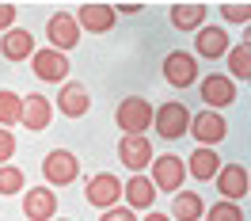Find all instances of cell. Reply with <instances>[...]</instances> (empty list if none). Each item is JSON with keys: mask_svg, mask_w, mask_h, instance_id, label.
<instances>
[{"mask_svg": "<svg viewBox=\"0 0 251 221\" xmlns=\"http://www.w3.org/2000/svg\"><path fill=\"white\" fill-rule=\"evenodd\" d=\"M152 126H156V134L164 141H179V138L190 130V110L183 107L179 99L164 103V107H152Z\"/></svg>", "mask_w": 251, "mask_h": 221, "instance_id": "6da1fadb", "label": "cell"}, {"mask_svg": "<svg viewBox=\"0 0 251 221\" xmlns=\"http://www.w3.org/2000/svg\"><path fill=\"white\" fill-rule=\"evenodd\" d=\"M152 141L145 138V134H122V141H118V160H122L126 168L133 175H145V168L152 164Z\"/></svg>", "mask_w": 251, "mask_h": 221, "instance_id": "7a4b0ae2", "label": "cell"}, {"mask_svg": "<svg viewBox=\"0 0 251 221\" xmlns=\"http://www.w3.org/2000/svg\"><path fill=\"white\" fill-rule=\"evenodd\" d=\"M114 122H118V130H126V134H145L149 122H152V103L141 99V95H129V99L118 103Z\"/></svg>", "mask_w": 251, "mask_h": 221, "instance_id": "3957f363", "label": "cell"}, {"mask_svg": "<svg viewBox=\"0 0 251 221\" xmlns=\"http://www.w3.org/2000/svg\"><path fill=\"white\" fill-rule=\"evenodd\" d=\"M42 175H46V183H53V187H69V183H76V175H80V160L69 149H53L42 160Z\"/></svg>", "mask_w": 251, "mask_h": 221, "instance_id": "277c9868", "label": "cell"}, {"mask_svg": "<svg viewBox=\"0 0 251 221\" xmlns=\"http://www.w3.org/2000/svg\"><path fill=\"white\" fill-rule=\"evenodd\" d=\"M84 198H88V206H95V210H110V206H118V198H122V183H118V175H110V172L92 175V179L84 183Z\"/></svg>", "mask_w": 251, "mask_h": 221, "instance_id": "5b68a950", "label": "cell"}, {"mask_svg": "<svg viewBox=\"0 0 251 221\" xmlns=\"http://www.w3.org/2000/svg\"><path fill=\"white\" fill-rule=\"evenodd\" d=\"M152 187L156 191H183V179H187V164L175 157V153H168V157H152Z\"/></svg>", "mask_w": 251, "mask_h": 221, "instance_id": "8992f818", "label": "cell"}, {"mask_svg": "<svg viewBox=\"0 0 251 221\" xmlns=\"http://www.w3.org/2000/svg\"><path fill=\"white\" fill-rule=\"evenodd\" d=\"M187 134H194V138H198V145L213 149L217 141H225L228 122L221 118L217 110H198V114H190V130H187Z\"/></svg>", "mask_w": 251, "mask_h": 221, "instance_id": "52a82bcc", "label": "cell"}, {"mask_svg": "<svg viewBox=\"0 0 251 221\" xmlns=\"http://www.w3.org/2000/svg\"><path fill=\"white\" fill-rule=\"evenodd\" d=\"M57 110H61L65 118H84V114L92 110V92H88V84L65 80L61 92H57Z\"/></svg>", "mask_w": 251, "mask_h": 221, "instance_id": "ba28073f", "label": "cell"}, {"mask_svg": "<svg viewBox=\"0 0 251 221\" xmlns=\"http://www.w3.org/2000/svg\"><path fill=\"white\" fill-rule=\"evenodd\" d=\"M73 19H76L80 31H88V34H107L110 27H114L118 12H114V4H80Z\"/></svg>", "mask_w": 251, "mask_h": 221, "instance_id": "9c48e42d", "label": "cell"}, {"mask_svg": "<svg viewBox=\"0 0 251 221\" xmlns=\"http://www.w3.org/2000/svg\"><path fill=\"white\" fill-rule=\"evenodd\" d=\"M31 69L38 80H46V84H57V80H69V57H65L61 50H34L31 57Z\"/></svg>", "mask_w": 251, "mask_h": 221, "instance_id": "30bf717a", "label": "cell"}, {"mask_svg": "<svg viewBox=\"0 0 251 221\" xmlns=\"http://www.w3.org/2000/svg\"><path fill=\"white\" fill-rule=\"evenodd\" d=\"M23 218L27 221H53L57 218V194L50 187H27L23 191Z\"/></svg>", "mask_w": 251, "mask_h": 221, "instance_id": "8fae6325", "label": "cell"}, {"mask_svg": "<svg viewBox=\"0 0 251 221\" xmlns=\"http://www.w3.org/2000/svg\"><path fill=\"white\" fill-rule=\"evenodd\" d=\"M164 80L172 84V88H190L194 80H198V61L183 54V50H172L168 57H164Z\"/></svg>", "mask_w": 251, "mask_h": 221, "instance_id": "7c38bea8", "label": "cell"}, {"mask_svg": "<svg viewBox=\"0 0 251 221\" xmlns=\"http://www.w3.org/2000/svg\"><path fill=\"white\" fill-rule=\"evenodd\" d=\"M46 38H50V50H73L80 42V27H76V19L69 16V12H57V16H50L46 19Z\"/></svg>", "mask_w": 251, "mask_h": 221, "instance_id": "4fadbf2b", "label": "cell"}, {"mask_svg": "<svg viewBox=\"0 0 251 221\" xmlns=\"http://www.w3.org/2000/svg\"><path fill=\"white\" fill-rule=\"evenodd\" d=\"M202 99H205V110H217V107H228L236 99V84L232 77H225V73H209L202 80Z\"/></svg>", "mask_w": 251, "mask_h": 221, "instance_id": "5bb4252c", "label": "cell"}, {"mask_svg": "<svg viewBox=\"0 0 251 221\" xmlns=\"http://www.w3.org/2000/svg\"><path fill=\"white\" fill-rule=\"evenodd\" d=\"M213 179H217V191L228 202H240V198L248 194V168H244V164H221Z\"/></svg>", "mask_w": 251, "mask_h": 221, "instance_id": "9a60e30c", "label": "cell"}, {"mask_svg": "<svg viewBox=\"0 0 251 221\" xmlns=\"http://www.w3.org/2000/svg\"><path fill=\"white\" fill-rule=\"evenodd\" d=\"M50 118H53V103H50L46 95L31 92L23 99V122H19V126H27L31 134H42V130L50 126Z\"/></svg>", "mask_w": 251, "mask_h": 221, "instance_id": "2e32d148", "label": "cell"}, {"mask_svg": "<svg viewBox=\"0 0 251 221\" xmlns=\"http://www.w3.org/2000/svg\"><path fill=\"white\" fill-rule=\"evenodd\" d=\"M156 194H160V191L152 187L149 175H129V179L122 183V198H126L129 210H149V206L156 202Z\"/></svg>", "mask_w": 251, "mask_h": 221, "instance_id": "e0dca14e", "label": "cell"}, {"mask_svg": "<svg viewBox=\"0 0 251 221\" xmlns=\"http://www.w3.org/2000/svg\"><path fill=\"white\" fill-rule=\"evenodd\" d=\"M0 54H4L8 61H27V57H34V34L27 31V27L4 31V38H0Z\"/></svg>", "mask_w": 251, "mask_h": 221, "instance_id": "ac0fdd59", "label": "cell"}, {"mask_svg": "<svg viewBox=\"0 0 251 221\" xmlns=\"http://www.w3.org/2000/svg\"><path fill=\"white\" fill-rule=\"evenodd\" d=\"M205 214V202L198 191H175V202H172V221H202Z\"/></svg>", "mask_w": 251, "mask_h": 221, "instance_id": "d6986e66", "label": "cell"}, {"mask_svg": "<svg viewBox=\"0 0 251 221\" xmlns=\"http://www.w3.org/2000/svg\"><path fill=\"white\" fill-rule=\"evenodd\" d=\"M194 50L202 54V57H225L228 54V34L221 31V27H198V38H194Z\"/></svg>", "mask_w": 251, "mask_h": 221, "instance_id": "ffe728a7", "label": "cell"}, {"mask_svg": "<svg viewBox=\"0 0 251 221\" xmlns=\"http://www.w3.org/2000/svg\"><path fill=\"white\" fill-rule=\"evenodd\" d=\"M190 164H187V172L198 179V183H209L213 175H217V168H221V157L213 153V149H205V145H198L194 153H190Z\"/></svg>", "mask_w": 251, "mask_h": 221, "instance_id": "44dd1931", "label": "cell"}, {"mask_svg": "<svg viewBox=\"0 0 251 221\" xmlns=\"http://www.w3.org/2000/svg\"><path fill=\"white\" fill-rule=\"evenodd\" d=\"M172 23L179 31H198L205 23V4H175L172 8Z\"/></svg>", "mask_w": 251, "mask_h": 221, "instance_id": "7402d4cb", "label": "cell"}, {"mask_svg": "<svg viewBox=\"0 0 251 221\" xmlns=\"http://www.w3.org/2000/svg\"><path fill=\"white\" fill-rule=\"evenodd\" d=\"M23 122V95L0 92V126H19Z\"/></svg>", "mask_w": 251, "mask_h": 221, "instance_id": "603a6c76", "label": "cell"}, {"mask_svg": "<svg viewBox=\"0 0 251 221\" xmlns=\"http://www.w3.org/2000/svg\"><path fill=\"white\" fill-rule=\"evenodd\" d=\"M228 73L240 77V80L251 77V46H248V42H240L236 50H228Z\"/></svg>", "mask_w": 251, "mask_h": 221, "instance_id": "cb8c5ba5", "label": "cell"}, {"mask_svg": "<svg viewBox=\"0 0 251 221\" xmlns=\"http://www.w3.org/2000/svg\"><path fill=\"white\" fill-rule=\"evenodd\" d=\"M23 187H27V179L16 164H0V194H19Z\"/></svg>", "mask_w": 251, "mask_h": 221, "instance_id": "d4e9b609", "label": "cell"}, {"mask_svg": "<svg viewBox=\"0 0 251 221\" xmlns=\"http://www.w3.org/2000/svg\"><path fill=\"white\" fill-rule=\"evenodd\" d=\"M209 221H248V218H244L240 202H228V198H221V202L209 206Z\"/></svg>", "mask_w": 251, "mask_h": 221, "instance_id": "484cf974", "label": "cell"}, {"mask_svg": "<svg viewBox=\"0 0 251 221\" xmlns=\"http://www.w3.org/2000/svg\"><path fill=\"white\" fill-rule=\"evenodd\" d=\"M221 12H225L228 23H248V19H251V8H248V4H225Z\"/></svg>", "mask_w": 251, "mask_h": 221, "instance_id": "4316f807", "label": "cell"}, {"mask_svg": "<svg viewBox=\"0 0 251 221\" xmlns=\"http://www.w3.org/2000/svg\"><path fill=\"white\" fill-rule=\"evenodd\" d=\"M12 157H16V138L12 130H0V164H8Z\"/></svg>", "mask_w": 251, "mask_h": 221, "instance_id": "83f0119b", "label": "cell"}, {"mask_svg": "<svg viewBox=\"0 0 251 221\" xmlns=\"http://www.w3.org/2000/svg\"><path fill=\"white\" fill-rule=\"evenodd\" d=\"M99 221H137V218H133L129 206H110V210H103V218H99Z\"/></svg>", "mask_w": 251, "mask_h": 221, "instance_id": "f1b7e54d", "label": "cell"}, {"mask_svg": "<svg viewBox=\"0 0 251 221\" xmlns=\"http://www.w3.org/2000/svg\"><path fill=\"white\" fill-rule=\"evenodd\" d=\"M16 27V4H0V31Z\"/></svg>", "mask_w": 251, "mask_h": 221, "instance_id": "f546056e", "label": "cell"}, {"mask_svg": "<svg viewBox=\"0 0 251 221\" xmlns=\"http://www.w3.org/2000/svg\"><path fill=\"white\" fill-rule=\"evenodd\" d=\"M145 4H118V8H114V12H122V16H137V12H141Z\"/></svg>", "mask_w": 251, "mask_h": 221, "instance_id": "4dcf8cb0", "label": "cell"}, {"mask_svg": "<svg viewBox=\"0 0 251 221\" xmlns=\"http://www.w3.org/2000/svg\"><path fill=\"white\" fill-rule=\"evenodd\" d=\"M145 221H172V218H168V214H160V210H149V218H145Z\"/></svg>", "mask_w": 251, "mask_h": 221, "instance_id": "1f68e13d", "label": "cell"}]
</instances>
